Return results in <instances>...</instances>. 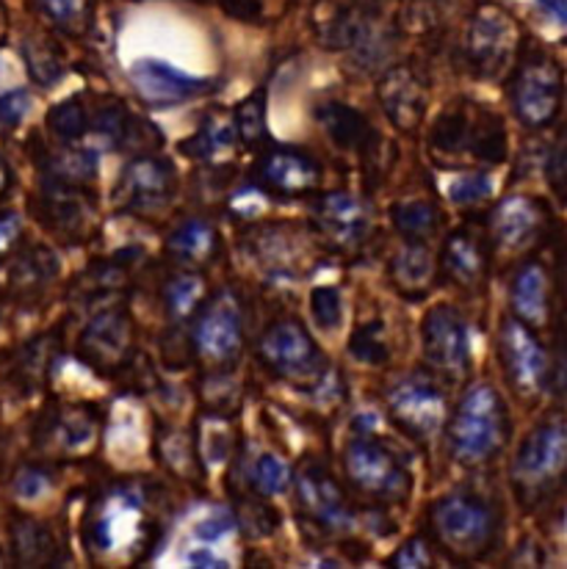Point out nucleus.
Instances as JSON below:
<instances>
[{
	"label": "nucleus",
	"instance_id": "nucleus-38",
	"mask_svg": "<svg viewBox=\"0 0 567 569\" xmlns=\"http://www.w3.org/2000/svg\"><path fill=\"white\" fill-rule=\"evenodd\" d=\"M349 357L360 366H371V368H382L390 362V340H388V327H385L379 318L374 321L360 323V327L351 332L349 346H346Z\"/></svg>",
	"mask_w": 567,
	"mask_h": 569
},
{
	"label": "nucleus",
	"instance_id": "nucleus-3",
	"mask_svg": "<svg viewBox=\"0 0 567 569\" xmlns=\"http://www.w3.org/2000/svg\"><path fill=\"white\" fill-rule=\"evenodd\" d=\"M429 531L451 559H485L501 537V509L496 500L474 489H454L429 506Z\"/></svg>",
	"mask_w": 567,
	"mask_h": 569
},
{
	"label": "nucleus",
	"instance_id": "nucleus-9",
	"mask_svg": "<svg viewBox=\"0 0 567 569\" xmlns=\"http://www.w3.org/2000/svg\"><path fill=\"white\" fill-rule=\"evenodd\" d=\"M191 355L213 368H230L243 351V307L236 290L208 293L191 316Z\"/></svg>",
	"mask_w": 567,
	"mask_h": 569
},
{
	"label": "nucleus",
	"instance_id": "nucleus-48",
	"mask_svg": "<svg viewBox=\"0 0 567 569\" xmlns=\"http://www.w3.org/2000/svg\"><path fill=\"white\" fill-rule=\"evenodd\" d=\"M236 528H238V522L230 511H217V515H208L206 520L197 522L195 537L200 539V542L213 545V542H222L225 537H230Z\"/></svg>",
	"mask_w": 567,
	"mask_h": 569
},
{
	"label": "nucleus",
	"instance_id": "nucleus-28",
	"mask_svg": "<svg viewBox=\"0 0 567 569\" xmlns=\"http://www.w3.org/2000/svg\"><path fill=\"white\" fill-rule=\"evenodd\" d=\"M509 301H513V316L520 318L529 327H543L551 312V282L548 271L540 263H526L515 271L509 284Z\"/></svg>",
	"mask_w": 567,
	"mask_h": 569
},
{
	"label": "nucleus",
	"instance_id": "nucleus-5",
	"mask_svg": "<svg viewBox=\"0 0 567 569\" xmlns=\"http://www.w3.org/2000/svg\"><path fill=\"white\" fill-rule=\"evenodd\" d=\"M565 76L548 50L531 48L518 53L509 76V102L520 124L543 130L557 122L563 111Z\"/></svg>",
	"mask_w": 567,
	"mask_h": 569
},
{
	"label": "nucleus",
	"instance_id": "nucleus-26",
	"mask_svg": "<svg viewBox=\"0 0 567 569\" xmlns=\"http://www.w3.org/2000/svg\"><path fill=\"white\" fill-rule=\"evenodd\" d=\"M238 144L236 124L232 117L225 108H211V111L202 113L200 128L195 130V136H189L186 141H180V156L191 158V161L202 163H222L225 158L232 156Z\"/></svg>",
	"mask_w": 567,
	"mask_h": 569
},
{
	"label": "nucleus",
	"instance_id": "nucleus-21",
	"mask_svg": "<svg viewBox=\"0 0 567 569\" xmlns=\"http://www.w3.org/2000/svg\"><path fill=\"white\" fill-rule=\"evenodd\" d=\"M490 238L476 227L462 224L446 236L438 258V271L462 290H479L490 269Z\"/></svg>",
	"mask_w": 567,
	"mask_h": 569
},
{
	"label": "nucleus",
	"instance_id": "nucleus-46",
	"mask_svg": "<svg viewBox=\"0 0 567 569\" xmlns=\"http://www.w3.org/2000/svg\"><path fill=\"white\" fill-rule=\"evenodd\" d=\"M31 108V97L26 89H11V92H0V133H9Z\"/></svg>",
	"mask_w": 567,
	"mask_h": 569
},
{
	"label": "nucleus",
	"instance_id": "nucleus-24",
	"mask_svg": "<svg viewBox=\"0 0 567 569\" xmlns=\"http://www.w3.org/2000/svg\"><path fill=\"white\" fill-rule=\"evenodd\" d=\"M163 249H167V258H172V263H178L180 269L202 271L222 258V238L211 221L191 216L169 232Z\"/></svg>",
	"mask_w": 567,
	"mask_h": 569
},
{
	"label": "nucleus",
	"instance_id": "nucleus-27",
	"mask_svg": "<svg viewBox=\"0 0 567 569\" xmlns=\"http://www.w3.org/2000/svg\"><path fill=\"white\" fill-rule=\"evenodd\" d=\"M390 280L396 290L410 299H424L438 280V258L427 241H405V247L396 249L390 258Z\"/></svg>",
	"mask_w": 567,
	"mask_h": 569
},
{
	"label": "nucleus",
	"instance_id": "nucleus-44",
	"mask_svg": "<svg viewBox=\"0 0 567 569\" xmlns=\"http://www.w3.org/2000/svg\"><path fill=\"white\" fill-rule=\"evenodd\" d=\"M493 193V180L487 172H468L459 174L449 186V199L457 208H474V204L487 202Z\"/></svg>",
	"mask_w": 567,
	"mask_h": 569
},
{
	"label": "nucleus",
	"instance_id": "nucleus-16",
	"mask_svg": "<svg viewBox=\"0 0 567 569\" xmlns=\"http://www.w3.org/2000/svg\"><path fill=\"white\" fill-rule=\"evenodd\" d=\"M37 219H42V224L67 243H81L94 227V197L87 193V186L42 178Z\"/></svg>",
	"mask_w": 567,
	"mask_h": 569
},
{
	"label": "nucleus",
	"instance_id": "nucleus-36",
	"mask_svg": "<svg viewBox=\"0 0 567 569\" xmlns=\"http://www.w3.org/2000/svg\"><path fill=\"white\" fill-rule=\"evenodd\" d=\"M56 274H59V258L48 247H33L11 266V284L22 296H31L48 288L56 280Z\"/></svg>",
	"mask_w": 567,
	"mask_h": 569
},
{
	"label": "nucleus",
	"instance_id": "nucleus-8",
	"mask_svg": "<svg viewBox=\"0 0 567 569\" xmlns=\"http://www.w3.org/2000/svg\"><path fill=\"white\" fill-rule=\"evenodd\" d=\"M462 67L479 81H496L513 70L520 53V28L507 9L481 3L462 37Z\"/></svg>",
	"mask_w": 567,
	"mask_h": 569
},
{
	"label": "nucleus",
	"instance_id": "nucleus-12",
	"mask_svg": "<svg viewBox=\"0 0 567 569\" xmlns=\"http://www.w3.org/2000/svg\"><path fill=\"white\" fill-rule=\"evenodd\" d=\"M421 346L432 377L457 385L470 373V332L457 307L435 305L424 316Z\"/></svg>",
	"mask_w": 567,
	"mask_h": 569
},
{
	"label": "nucleus",
	"instance_id": "nucleus-39",
	"mask_svg": "<svg viewBox=\"0 0 567 569\" xmlns=\"http://www.w3.org/2000/svg\"><path fill=\"white\" fill-rule=\"evenodd\" d=\"M247 481L255 495H260V498H271V495H282L288 487H291L294 470L288 468L286 459H280L271 451H263L252 459V465H249Z\"/></svg>",
	"mask_w": 567,
	"mask_h": 569
},
{
	"label": "nucleus",
	"instance_id": "nucleus-52",
	"mask_svg": "<svg viewBox=\"0 0 567 569\" xmlns=\"http://www.w3.org/2000/svg\"><path fill=\"white\" fill-rule=\"evenodd\" d=\"M546 14H551L557 22H567V0H537Z\"/></svg>",
	"mask_w": 567,
	"mask_h": 569
},
{
	"label": "nucleus",
	"instance_id": "nucleus-29",
	"mask_svg": "<svg viewBox=\"0 0 567 569\" xmlns=\"http://www.w3.org/2000/svg\"><path fill=\"white\" fill-rule=\"evenodd\" d=\"M37 163L42 169V178H53L72 186H89L100 172L98 152L83 144H59L56 141V147L39 150Z\"/></svg>",
	"mask_w": 567,
	"mask_h": 569
},
{
	"label": "nucleus",
	"instance_id": "nucleus-34",
	"mask_svg": "<svg viewBox=\"0 0 567 569\" xmlns=\"http://www.w3.org/2000/svg\"><path fill=\"white\" fill-rule=\"evenodd\" d=\"M206 277H202V271L180 269L161 288L163 312H167L172 323H183L195 316L197 307L206 301Z\"/></svg>",
	"mask_w": 567,
	"mask_h": 569
},
{
	"label": "nucleus",
	"instance_id": "nucleus-40",
	"mask_svg": "<svg viewBox=\"0 0 567 569\" xmlns=\"http://www.w3.org/2000/svg\"><path fill=\"white\" fill-rule=\"evenodd\" d=\"M22 59H26L28 72L39 87H53L64 78V61H61L59 48L48 39H28L22 44Z\"/></svg>",
	"mask_w": 567,
	"mask_h": 569
},
{
	"label": "nucleus",
	"instance_id": "nucleus-19",
	"mask_svg": "<svg viewBox=\"0 0 567 569\" xmlns=\"http://www.w3.org/2000/svg\"><path fill=\"white\" fill-rule=\"evenodd\" d=\"M314 230L325 247L349 252L371 232V208L366 199L349 191L319 193L314 202Z\"/></svg>",
	"mask_w": 567,
	"mask_h": 569
},
{
	"label": "nucleus",
	"instance_id": "nucleus-42",
	"mask_svg": "<svg viewBox=\"0 0 567 569\" xmlns=\"http://www.w3.org/2000/svg\"><path fill=\"white\" fill-rule=\"evenodd\" d=\"M310 316L321 332H338L344 327V293L336 284H321L310 293Z\"/></svg>",
	"mask_w": 567,
	"mask_h": 569
},
{
	"label": "nucleus",
	"instance_id": "nucleus-11",
	"mask_svg": "<svg viewBox=\"0 0 567 569\" xmlns=\"http://www.w3.org/2000/svg\"><path fill=\"white\" fill-rule=\"evenodd\" d=\"M175 193H178V172L172 163L156 152H139L125 163L122 178L113 189V204L119 213L152 219L172 204Z\"/></svg>",
	"mask_w": 567,
	"mask_h": 569
},
{
	"label": "nucleus",
	"instance_id": "nucleus-47",
	"mask_svg": "<svg viewBox=\"0 0 567 569\" xmlns=\"http://www.w3.org/2000/svg\"><path fill=\"white\" fill-rule=\"evenodd\" d=\"M50 487H53V478L44 468H22L14 476V495L22 500H37Z\"/></svg>",
	"mask_w": 567,
	"mask_h": 569
},
{
	"label": "nucleus",
	"instance_id": "nucleus-14",
	"mask_svg": "<svg viewBox=\"0 0 567 569\" xmlns=\"http://www.w3.org/2000/svg\"><path fill=\"white\" fill-rule=\"evenodd\" d=\"M252 183L266 197L305 199L321 191L325 169L310 152L297 147H269L255 163Z\"/></svg>",
	"mask_w": 567,
	"mask_h": 569
},
{
	"label": "nucleus",
	"instance_id": "nucleus-43",
	"mask_svg": "<svg viewBox=\"0 0 567 569\" xmlns=\"http://www.w3.org/2000/svg\"><path fill=\"white\" fill-rule=\"evenodd\" d=\"M236 522L238 528H243V531L249 533V537L258 539V537H271V533L277 531V526H280V517H277V511L271 509V506H263V500H260L258 495V498L241 500Z\"/></svg>",
	"mask_w": 567,
	"mask_h": 569
},
{
	"label": "nucleus",
	"instance_id": "nucleus-30",
	"mask_svg": "<svg viewBox=\"0 0 567 569\" xmlns=\"http://www.w3.org/2000/svg\"><path fill=\"white\" fill-rule=\"evenodd\" d=\"M94 415L87 407H64V409H50L44 415L42 435L59 451L72 453L83 451L87 446H92L94 440Z\"/></svg>",
	"mask_w": 567,
	"mask_h": 569
},
{
	"label": "nucleus",
	"instance_id": "nucleus-25",
	"mask_svg": "<svg viewBox=\"0 0 567 569\" xmlns=\"http://www.w3.org/2000/svg\"><path fill=\"white\" fill-rule=\"evenodd\" d=\"M476 117H479V106L470 100H454L429 128V152L435 158H459L468 156L470 139H474Z\"/></svg>",
	"mask_w": 567,
	"mask_h": 569
},
{
	"label": "nucleus",
	"instance_id": "nucleus-45",
	"mask_svg": "<svg viewBox=\"0 0 567 569\" xmlns=\"http://www.w3.org/2000/svg\"><path fill=\"white\" fill-rule=\"evenodd\" d=\"M432 548L424 537H412L390 556L388 565L390 567H399V569H424V567H432Z\"/></svg>",
	"mask_w": 567,
	"mask_h": 569
},
{
	"label": "nucleus",
	"instance_id": "nucleus-23",
	"mask_svg": "<svg viewBox=\"0 0 567 569\" xmlns=\"http://www.w3.org/2000/svg\"><path fill=\"white\" fill-rule=\"evenodd\" d=\"M548 213L537 199L515 193L501 199L490 213V243L507 252H520L543 236Z\"/></svg>",
	"mask_w": 567,
	"mask_h": 569
},
{
	"label": "nucleus",
	"instance_id": "nucleus-2",
	"mask_svg": "<svg viewBox=\"0 0 567 569\" xmlns=\"http://www.w3.org/2000/svg\"><path fill=\"white\" fill-rule=\"evenodd\" d=\"M156 520L150 511V487L136 481L109 483L83 517V539L94 556H141L152 542Z\"/></svg>",
	"mask_w": 567,
	"mask_h": 569
},
{
	"label": "nucleus",
	"instance_id": "nucleus-41",
	"mask_svg": "<svg viewBox=\"0 0 567 569\" xmlns=\"http://www.w3.org/2000/svg\"><path fill=\"white\" fill-rule=\"evenodd\" d=\"M39 6L59 31L72 37H81L92 26V0H39Z\"/></svg>",
	"mask_w": 567,
	"mask_h": 569
},
{
	"label": "nucleus",
	"instance_id": "nucleus-50",
	"mask_svg": "<svg viewBox=\"0 0 567 569\" xmlns=\"http://www.w3.org/2000/svg\"><path fill=\"white\" fill-rule=\"evenodd\" d=\"M22 232V219L14 213V210H3L0 213V254L9 252L17 241H20Z\"/></svg>",
	"mask_w": 567,
	"mask_h": 569
},
{
	"label": "nucleus",
	"instance_id": "nucleus-53",
	"mask_svg": "<svg viewBox=\"0 0 567 569\" xmlns=\"http://www.w3.org/2000/svg\"><path fill=\"white\" fill-rule=\"evenodd\" d=\"M11 180H14V174H11L9 163H6L3 158H0V199H3L6 193H9V189H11Z\"/></svg>",
	"mask_w": 567,
	"mask_h": 569
},
{
	"label": "nucleus",
	"instance_id": "nucleus-31",
	"mask_svg": "<svg viewBox=\"0 0 567 569\" xmlns=\"http://www.w3.org/2000/svg\"><path fill=\"white\" fill-rule=\"evenodd\" d=\"M11 545H14V559L22 567H44L53 565L59 556L56 533L33 517H17L11 522Z\"/></svg>",
	"mask_w": 567,
	"mask_h": 569
},
{
	"label": "nucleus",
	"instance_id": "nucleus-17",
	"mask_svg": "<svg viewBox=\"0 0 567 569\" xmlns=\"http://www.w3.org/2000/svg\"><path fill=\"white\" fill-rule=\"evenodd\" d=\"M136 94L156 108L183 106V102L208 97L219 89L217 78H197L161 59H139L128 72Z\"/></svg>",
	"mask_w": 567,
	"mask_h": 569
},
{
	"label": "nucleus",
	"instance_id": "nucleus-20",
	"mask_svg": "<svg viewBox=\"0 0 567 569\" xmlns=\"http://www.w3.org/2000/svg\"><path fill=\"white\" fill-rule=\"evenodd\" d=\"M294 481H297L299 506L321 531L344 533L355 526V511H351L344 487L330 473V468L310 459L302 465Z\"/></svg>",
	"mask_w": 567,
	"mask_h": 569
},
{
	"label": "nucleus",
	"instance_id": "nucleus-1",
	"mask_svg": "<svg viewBox=\"0 0 567 569\" xmlns=\"http://www.w3.org/2000/svg\"><path fill=\"white\" fill-rule=\"evenodd\" d=\"M444 429L451 462L476 470L501 457L513 435V420L498 387L490 381H476L462 392Z\"/></svg>",
	"mask_w": 567,
	"mask_h": 569
},
{
	"label": "nucleus",
	"instance_id": "nucleus-13",
	"mask_svg": "<svg viewBox=\"0 0 567 569\" xmlns=\"http://www.w3.org/2000/svg\"><path fill=\"white\" fill-rule=\"evenodd\" d=\"M498 360H501L507 381L520 396H537L551 381V357L537 340L535 327L520 318L507 316L498 329Z\"/></svg>",
	"mask_w": 567,
	"mask_h": 569
},
{
	"label": "nucleus",
	"instance_id": "nucleus-7",
	"mask_svg": "<svg viewBox=\"0 0 567 569\" xmlns=\"http://www.w3.org/2000/svg\"><path fill=\"white\" fill-rule=\"evenodd\" d=\"M346 483L374 503H405L412 492V473L401 465L388 442L357 435L344 448Z\"/></svg>",
	"mask_w": 567,
	"mask_h": 569
},
{
	"label": "nucleus",
	"instance_id": "nucleus-10",
	"mask_svg": "<svg viewBox=\"0 0 567 569\" xmlns=\"http://www.w3.org/2000/svg\"><path fill=\"white\" fill-rule=\"evenodd\" d=\"M438 381L440 379L432 373H407L390 381L385 390L390 420L412 440H429L446 426L449 407H446V392L440 390Z\"/></svg>",
	"mask_w": 567,
	"mask_h": 569
},
{
	"label": "nucleus",
	"instance_id": "nucleus-6",
	"mask_svg": "<svg viewBox=\"0 0 567 569\" xmlns=\"http://www.w3.org/2000/svg\"><path fill=\"white\" fill-rule=\"evenodd\" d=\"M258 360L271 377L305 387L327 381V371H330V362H327L321 346L310 338L305 323L291 316L275 318L260 332Z\"/></svg>",
	"mask_w": 567,
	"mask_h": 569
},
{
	"label": "nucleus",
	"instance_id": "nucleus-51",
	"mask_svg": "<svg viewBox=\"0 0 567 569\" xmlns=\"http://www.w3.org/2000/svg\"><path fill=\"white\" fill-rule=\"evenodd\" d=\"M186 559H189V565L191 567H227V561L225 559H217V556L213 553H208V550H191L189 556H186Z\"/></svg>",
	"mask_w": 567,
	"mask_h": 569
},
{
	"label": "nucleus",
	"instance_id": "nucleus-22",
	"mask_svg": "<svg viewBox=\"0 0 567 569\" xmlns=\"http://www.w3.org/2000/svg\"><path fill=\"white\" fill-rule=\"evenodd\" d=\"M314 119L338 150L362 158V163H368V158H377L382 136L374 128L371 119L357 111L355 106L340 100H325L314 108Z\"/></svg>",
	"mask_w": 567,
	"mask_h": 569
},
{
	"label": "nucleus",
	"instance_id": "nucleus-37",
	"mask_svg": "<svg viewBox=\"0 0 567 569\" xmlns=\"http://www.w3.org/2000/svg\"><path fill=\"white\" fill-rule=\"evenodd\" d=\"M232 124H236L238 141L247 150H260L269 144V128H266V89H255L232 108Z\"/></svg>",
	"mask_w": 567,
	"mask_h": 569
},
{
	"label": "nucleus",
	"instance_id": "nucleus-18",
	"mask_svg": "<svg viewBox=\"0 0 567 569\" xmlns=\"http://www.w3.org/2000/svg\"><path fill=\"white\" fill-rule=\"evenodd\" d=\"M377 100L396 130L412 133L429 106V78L416 61L388 67L377 81Z\"/></svg>",
	"mask_w": 567,
	"mask_h": 569
},
{
	"label": "nucleus",
	"instance_id": "nucleus-33",
	"mask_svg": "<svg viewBox=\"0 0 567 569\" xmlns=\"http://www.w3.org/2000/svg\"><path fill=\"white\" fill-rule=\"evenodd\" d=\"M44 124L59 144H83L92 124V97L78 92L56 102L44 117Z\"/></svg>",
	"mask_w": 567,
	"mask_h": 569
},
{
	"label": "nucleus",
	"instance_id": "nucleus-32",
	"mask_svg": "<svg viewBox=\"0 0 567 569\" xmlns=\"http://www.w3.org/2000/svg\"><path fill=\"white\" fill-rule=\"evenodd\" d=\"M249 249H252L255 260L263 263L269 274L277 277L294 274L297 263L302 260V247L297 243V236L282 230V224H271L269 230L258 232Z\"/></svg>",
	"mask_w": 567,
	"mask_h": 569
},
{
	"label": "nucleus",
	"instance_id": "nucleus-15",
	"mask_svg": "<svg viewBox=\"0 0 567 569\" xmlns=\"http://www.w3.org/2000/svg\"><path fill=\"white\" fill-rule=\"evenodd\" d=\"M133 355V321L125 307H103L78 338V357L98 373L122 371Z\"/></svg>",
	"mask_w": 567,
	"mask_h": 569
},
{
	"label": "nucleus",
	"instance_id": "nucleus-49",
	"mask_svg": "<svg viewBox=\"0 0 567 569\" xmlns=\"http://www.w3.org/2000/svg\"><path fill=\"white\" fill-rule=\"evenodd\" d=\"M548 180L559 197H567V136L554 147L551 158H548Z\"/></svg>",
	"mask_w": 567,
	"mask_h": 569
},
{
	"label": "nucleus",
	"instance_id": "nucleus-35",
	"mask_svg": "<svg viewBox=\"0 0 567 569\" xmlns=\"http://www.w3.org/2000/svg\"><path fill=\"white\" fill-rule=\"evenodd\" d=\"M390 224L405 241H429L444 224V210L432 199H405L390 208Z\"/></svg>",
	"mask_w": 567,
	"mask_h": 569
},
{
	"label": "nucleus",
	"instance_id": "nucleus-4",
	"mask_svg": "<svg viewBox=\"0 0 567 569\" xmlns=\"http://www.w3.org/2000/svg\"><path fill=\"white\" fill-rule=\"evenodd\" d=\"M515 495L524 509H540L567 481V418L546 415L529 429L509 468Z\"/></svg>",
	"mask_w": 567,
	"mask_h": 569
}]
</instances>
